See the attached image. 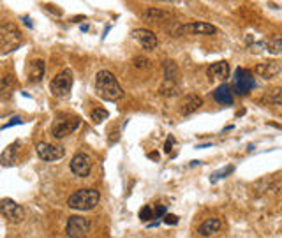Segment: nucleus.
Returning <instances> with one entry per match:
<instances>
[{"mask_svg":"<svg viewBox=\"0 0 282 238\" xmlns=\"http://www.w3.org/2000/svg\"><path fill=\"white\" fill-rule=\"evenodd\" d=\"M95 90L104 101H117V99L124 97V90H122L120 83L115 78V74L109 73V71H99L95 74Z\"/></svg>","mask_w":282,"mask_h":238,"instance_id":"1","label":"nucleus"},{"mask_svg":"<svg viewBox=\"0 0 282 238\" xmlns=\"http://www.w3.org/2000/svg\"><path fill=\"white\" fill-rule=\"evenodd\" d=\"M101 201V194L97 189H80L74 194H71L67 199V205L74 210H92Z\"/></svg>","mask_w":282,"mask_h":238,"instance_id":"2","label":"nucleus"},{"mask_svg":"<svg viewBox=\"0 0 282 238\" xmlns=\"http://www.w3.org/2000/svg\"><path fill=\"white\" fill-rule=\"evenodd\" d=\"M78 127H80V118L78 117L60 115V117H56L55 122L51 124V134L56 140H64L69 134H73Z\"/></svg>","mask_w":282,"mask_h":238,"instance_id":"3","label":"nucleus"},{"mask_svg":"<svg viewBox=\"0 0 282 238\" xmlns=\"http://www.w3.org/2000/svg\"><path fill=\"white\" fill-rule=\"evenodd\" d=\"M71 89H73V73H71V69H64L62 73H58L49 81V90L56 97H67L71 94Z\"/></svg>","mask_w":282,"mask_h":238,"instance_id":"4","label":"nucleus"},{"mask_svg":"<svg viewBox=\"0 0 282 238\" xmlns=\"http://www.w3.org/2000/svg\"><path fill=\"white\" fill-rule=\"evenodd\" d=\"M254 85H256V83H254V76L249 69L238 67L236 71H235L233 89L238 95H247V94L254 89Z\"/></svg>","mask_w":282,"mask_h":238,"instance_id":"5","label":"nucleus"},{"mask_svg":"<svg viewBox=\"0 0 282 238\" xmlns=\"http://www.w3.org/2000/svg\"><path fill=\"white\" fill-rule=\"evenodd\" d=\"M90 231V221L81 215H73L69 217L67 226H65V235L69 238H85Z\"/></svg>","mask_w":282,"mask_h":238,"instance_id":"6","label":"nucleus"},{"mask_svg":"<svg viewBox=\"0 0 282 238\" xmlns=\"http://www.w3.org/2000/svg\"><path fill=\"white\" fill-rule=\"evenodd\" d=\"M175 36H182V34H194V36H214L217 34V27H214L212 23H205V21H192V23L180 25L175 30Z\"/></svg>","mask_w":282,"mask_h":238,"instance_id":"7","label":"nucleus"},{"mask_svg":"<svg viewBox=\"0 0 282 238\" xmlns=\"http://www.w3.org/2000/svg\"><path fill=\"white\" fill-rule=\"evenodd\" d=\"M37 150V155H39L43 161L46 162H55V161H60L62 157L65 155V148L60 145H51V143H37L36 146Z\"/></svg>","mask_w":282,"mask_h":238,"instance_id":"8","label":"nucleus"},{"mask_svg":"<svg viewBox=\"0 0 282 238\" xmlns=\"http://www.w3.org/2000/svg\"><path fill=\"white\" fill-rule=\"evenodd\" d=\"M0 214L11 222H21L25 219V210L12 199H2L0 201Z\"/></svg>","mask_w":282,"mask_h":238,"instance_id":"9","label":"nucleus"},{"mask_svg":"<svg viewBox=\"0 0 282 238\" xmlns=\"http://www.w3.org/2000/svg\"><path fill=\"white\" fill-rule=\"evenodd\" d=\"M71 171H73L76 177H89L90 171H92V161H90V157L87 155V153L80 152L76 153L73 159H71Z\"/></svg>","mask_w":282,"mask_h":238,"instance_id":"10","label":"nucleus"},{"mask_svg":"<svg viewBox=\"0 0 282 238\" xmlns=\"http://www.w3.org/2000/svg\"><path fill=\"white\" fill-rule=\"evenodd\" d=\"M131 36H133L134 39H136L145 49H155V48H157V45H159L157 36H155V34H153L152 30H148V29H134Z\"/></svg>","mask_w":282,"mask_h":238,"instance_id":"11","label":"nucleus"},{"mask_svg":"<svg viewBox=\"0 0 282 238\" xmlns=\"http://www.w3.org/2000/svg\"><path fill=\"white\" fill-rule=\"evenodd\" d=\"M46 73V62L43 58H36L27 65V78L30 83H39L43 81Z\"/></svg>","mask_w":282,"mask_h":238,"instance_id":"12","label":"nucleus"},{"mask_svg":"<svg viewBox=\"0 0 282 238\" xmlns=\"http://www.w3.org/2000/svg\"><path fill=\"white\" fill-rule=\"evenodd\" d=\"M256 74L261 78H265V80H272V78H275L279 73L282 71L281 64L275 60H268V62H261V64L256 65Z\"/></svg>","mask_w":282,"mask_h":238,"instance_id":"13","label":"nucleus"},{"mask_svg":"<svg viewBox=\"0 0 282 238\" xmlns=\"http://www.w3.org/2000/svg\"><path fill=\"white\" fill-rule=\"evenodd\" d=\"M201 106H203L201 97L196 95V94H189V95H186L184 99H182L180 111H182V115H192L194 111H197Z\"/></svg>","mask_w":282,"mask_h":238,"instance_id":"14","label":"nucleus"},{"mask_svg":"<svg viewBox=\"0 0 282 238\" xmlns=\"http://www.w3.org/2000/svg\"><path fill=\"white\" fill-rule=\"evenodd\" d=\"M14 87H16V78L12 74H4L0 76V101H7L14 94Z\"/></svg>","mask_w":282,"mask_h":238,"instance_id":"15","label":"nucleus"},{"mask_svg":"<svg viewBox=\"0 0 282 238\" xmlns=\"http://www.w3.org/2000/svg\"><path fill=\"white\" fill-rule=\"evenodd\" d=\"M222 228V221L219 217H212V219H206L205 222H201L199 224V228H197V233L201 235V237L208 238L212 237V235L219 233Z\"/></svg>","mask_w":282,"mask_h":238,"instance_id":"16","label":"nucleus"},{"mask_svg":"<svg viewBox=\"0 0 282 238\" xmlns=\"http://www.w3.org/2000/svg\"><path fill=\"white\" fill-rule=\"evenodd\" d=\"M230 76V64L226 60L215 62L208 67V78L210 80H226Z\"/></svg>","mask_w":282,"mask_h":238,"instance_id":"17","label":"nucleus"},{"mask_svg":"<svg viewBox=\"0 0 282 238\" xmlns=\"http://www.w3.org/2000/svg\"><path fill=\"white\" fill-rule=\"evenodd\" d=\"M214 99L219 102V104L222 106H231L233 104V90L230 89V87L226 85V83H222V85H219L217 89L214 90Z\"/></svg>","mask_w":282,"mask_h":238,"instance_id":"18","label":"nucleus"},{"mask_svg":"<svg viewBox=\"0 0 282 238\" xmlns=\"http://www.w3.org/2000/svg\"><path fill=\"white\" fill-rule=\"evenodd\" d=\"M256 48H265L266 51L272 53V55H279V53H282V37L281 36H272V37H268V39L258 43Z\"/></svg>","mask_w":282,"mask_h":238,"instance_id":"19","label":"nucleus"},{"mask_svg":"<svg viewBox=\"0 0 282 238\" xmlns=\"http://www.w3.org/2000/svg\"><path fill=\"white\" fill-rule=\"evenodd\" d=\"M143 18H145L146 21H164V20H169V12L159 7H148L143 12Z\"/></svg>","mask_w":282,"mask_h":238,"instance_id":"20","label":"nucleus"},{"mask_svg":"<svg viewBox=\"0 0 282 238\" xmlns=\"http://www.w3.org/2000/svg\"><path fill=\"white\" fill-rule=\"evenodd\" d=\"M18 148H20V143H18V142L11 143V145H9L7 148L2 152V155H0V162H2L4 166H11L12 162H14V159H16Z\"/></svg>","mask_w":282,"mask_h":238,"instance_id":"21","label":"nucleus"},{"mask_svg":"<svg viewBox=\"0 0 282 238\" xmlns=\"http://www.w3.org/2000/svg\"><path fill=\"white\" fill-rule=\"evenodd\" d=\"M159 94H161L162 97H175L180 94V87H178L177 81L164 80L162 81V85L159 87Z\"/></svg>","mask_w":282,"mask_h":238,"instance_id":"22","label":"nucleus"},{"mask_svg":"<svg viewBox=\"0 0 282 238\" xmlns=\"http://www.w3.org/2000/svg\"><path fill=\"white\" fill-rule=\"evenodd\" d=\"M164 76H166V80L177 81V78H178L177 62H173V60H166L164 62Z\"/></svg>","mask_w":282,"mask_h":238,"instance_id":"23","label":"nucleus"},{"mask_svg":"<svg viewBox=\"0 0 282 238\" xmlns=\"http://www.w3.org/2000/svg\"><path fill=\"white\" fill-rule=\"evenodd\" d=\"M266 102L272 106H282V87L272 89V92L266 95Z\"/></svg>","mask_w":282,"mask_h":238,"instance_id":"24","label":"nucleus"},{"mask_svg":"<svg viewBox=\"0 0 282 238\" xmlns=\"http://www.w3.org/2000/svg\"><path fill=\"white\" fill-rule=\"evenodd\" d=\"M108 117H109V113L104 108H95V109H92V113H90V118H92L94 124H101V122H104Z\"/></svg>","mask_w":282,"mask_h":238,"instance_id":"25","label":"nucleus"},{"mask_svg":"<svg viewBox=\"0 0 282 238\" xmlns=\"http://www.w3.org/2000/svg\"><path fill=\"white\" fill-rule=\"evenodd\" d=\"M235 171V166L233 164H230V166H226V168H222V170H219V171H215L212 177H210V182L212 184H215L217 180H221V178H224V177H228L230 173H233Z\"/></svg>","mask_w":282,"mask_h":238,"instance_id":"26","label":"nucleus"},{"mask_svg":"<svg viewBox=\"0 0 282 238\" xmlns=\"http://www.w3.org/2000/svg\"><path fill=\"white\" fill-rule=\"evenodd\" d=\"M140 219L141 221H150V219H155V214H153L152 206H143L140 210Z\"/></svg>","mask_w":282,"mask_h":238,"instance_id":"27","label":"nucleus"},{"mask_svg":"<svg viewBox=\"0 0 282 238\" xmlns=\"http://www.w3.org/2000/svg\"><path fill=\"white\" fill-rule=\"evenodd\" d=\"M134 65H136L138 69H146V67H150V60L146 57H134Z\"/></svg>","mask_w":282,"mask_h":238,"instance_id":"28","label":"nucleus"},{"mask_svg":"<svg viewBox=\"0 0 282 238\" xmlns=\"http://www.w3.org/2000/svg\"><path fill=\"white\" fill-rule=\"evenodd\" d=\"M164 222H166V224H171V226H175V224L178 222V217H177V215H173V214H166L164 215Z\"/></svg>","mask_w":282,"mask_h":238,"instance_id":"29","label":"nucleus"},{"mask_svg":"<svg viewBox=\"0 0 282 238\" xmlns=\"http://www.w3.org/2000/svg\"><path fill=\"white\" fill-rule=\"evenodd\" d=\"M153 214H155V217H164V215H166V206L157 205V206H155V210H153Z\"/></svg>","mask_w":282,"mask_h":238,"instance_id":"30","label":"nucleus"},{"mask_svg":"<svg viewBox=\"0 0 282 238\" xmlns=\"http://www.w3.org/2000/svg\"><path fill=\"white\" fill-rule=\"evenodd\" d=\"M173 145H175V138L173 136H169L168 140H166V145H164V152H171V148H173Z\"/></svg>","mask_w":282,"mask_h":238,"instance_id":"31","label":"nucleus"},{"mask_svg":"<svg viewBox=\"0 0 282 238\" xmlns=\"http://www.w3.org/2000/svg\"><path fill=\"white\" fill-rule=\"evenodd\" d=\"M14 124H23V120H21L20 117H16L14 120H11L9 124H5V125H4V129H7V127H11V125H14Z\"/></svg>","mask_w":282,"mask_h":238,"instance_id":"32","label":"nucleus"},{"mask_svg":"<svg viewBox=\"0 0 282 238\" xmlns=\"http://www.w3.org/2000/svg\"><path fill=\"white\" fill-rule=\"evenodd\" d=\"M148 157H150V159H155V161H157V159H159V153H157V152H150V153H148Z\"/></svg>","mask_w":282,"mask_h":238,"instance_id":"33","label":"nucleus"}]
</instances>
